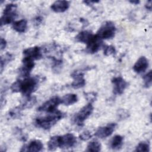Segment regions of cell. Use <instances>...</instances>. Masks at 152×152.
<instances>
[{"label":"cell","instance_id":"1","mask_svg":"<svg viewBox=\"0 0 152 152\" xmlns=\"http://www.w3.org/2000/svg\"><path fill=\"white\" fill-rule=\"evenodd\" d=\"M39 85V80L37 77H28L24 80H18L13 83L11 90L14 93H21L26 97L30 95L37 89Z\"/></svg>","mask_w":152,"mask_h":152},{"label":"cell","instance_id":"2","mask_svg":"<svg viewBox=\"0 0 152 152\" xmlns=\"http://www.w3.org/2000/svg\"><path fill=\"white\" fill-rule=\"evenodd\" d=\"M65 113L56 110L55 112L49 113L45 116L37 118L34 123L36 126L44 129H49L55 125L59 120L64 118Z\"/></svg>","mask_w":152,"mask_h":152},{"label":"cell","instance_id":"3","mask_svg":"<svg viewBox=\"0 0 152 152\" xmlns=\"http://www.w3.org/2000/svg\"><path fill=\"white\" fill-rule=\"evenodd\" d=\"M17 5L15 4L11 3L5 6L1 18V26L14 22V20L17 16Z\"/></svg>","mask_w":152,"mask_h":152},{"label":"cell","instance_id":"4","mask_svg":"<svg viewBox=\"0 0 152 152\" xmlns=\"http://www.w3.org/2000/svg\"><path fill=\"white\" fill-rule=\"evenodd\" d=\"M116 27L114 23L108 21L104 22L97 31L96 35L102 40L110 39L115 36L116 33Z\"/></svg>","mask_w":152,"mask_h":152},{"label":"cell","instance_id":"5","mask_svg":"<svg viewBox=\"0 0 152 152\" xmlns=\"http://www.w3.org/2000/svg\"><path fill=\"white\" fill-rule=\"evenodd\" d=\"M93 106L91 103L84 106L74 117V122L78 126H83L84 121L91 115Z\"/></svg>","mask_w":152,"mask_h":152},{"label":"cell","instance_id":"6","mask_svg":"<svg viewBox=\"0 0 152 152\" xmlns=\"http://www.w3.org/2000/svg\"><path fill=\"white\" fill-rule=\"evenodd\" d=\"M61 103V99L55 96L50 97L49 99L44 102L41 106L37 108L39 112H46V113H52L57 110L58 106Z\"/></svg>","mask_w":152,"mask_h":152},{"label":"cell","instance_id":"7","mask_svg":"<svg viewBox=\"0 0 152 152\" xmlns=\"http://www.w3.org/2000/svg\"><path fill=\"white\" fill-rule=\"evenodd\" d=\"M86 45V51L89 53H94L102 48L103 42V40L99 38L96 34H93Z\"/></svg>","mask_w":152,"mask_h":152},{"label":"cell","instance_id":"8","mask_svg":"<svg viewBox=\"0 0 152 152\" xmlns=\"http://www.w3.org/2000/svg\"><path fill=\"white\" fill-rule=\"evenodd\" d=\"M112 83L113 86V92L115 94H122L128 86V82L120 76L113 78Z\"/></svg>","mask_w":152,"mask_h":152},{"label":"cell","instance_id":"9","mask_svg":"<svg viewBox=\"0 0 152 152\" xmlns=\"http://www.w3.org/2000/svg\"><path fill=\"white\" fill-rule=\"evenodd\" d=\"M23 55L24 58H27L33 61L35 60H39L42 57V49L39 46L30 47L23 50Z\"/></svg>","mask_w":152,"mask_h":152},{"label":"cell","instance_id":"10","mask_svg":"<svg viewBox=\"0 0 152 152\" xmlns=\"http://www.w3.org/2000/svg\"><path fill=\"white\" fill-rule=\"evenodd\" d=\"M116 126V123H110L107 125L100 127L96 131L94 135L100 138H105L110 136Z\"/></svg>","mask_w":152,"mask_h":152},{"label":"cell","instance_id":"11","mask_svg":"<svg viewBox=\"0 0 152 152\" xmlns=\"http://www.w3.org/2000/svg\"><path fill=\"white\" fill-rule=\"evenodd\" d=\"M23 65L19 69V74L20 77L26 78L29 77L30 73L34 66V62L33 61L24 58L23 59Z\"/></svg>","mask_w":152,"mask_h":152},{"label":"cell","instance_id":"12","mask_svg":"<svg viewBox=\"0 0 152 152\" xmlns=\"http://www.w3.org/2000/svg\"><path fill=\"white\" fill-rule=\"evenodd\" d=\"M77 142L76 137L71 133L66 134L61 136V148H69L74 147Z\"/></svg>","mask_w":152,"mask_h":152},{"label":"cell","instance_id":"13","mask_svg":"<svg viewBox=\"0 0 152 152\" xmlns=\"http://www.w3.org/2000/svg\"><path fill=\"white\" fill-rule=\"evenodd\" d=\"M71 77L73 78V81L71 83V86L74 88H80L84 87L86 84V80L84 78V74L81 72L74 71Z\"/></svg>","mask_w":152,"mask_h":152},{"label":"cell","instance_id":"14","mask_svg":"<svg viewBox=\"0 0 152 152\" xmlns=\"http://www.w3.org/2000/svg\"><path fill=\"white\" fill-rule=\"evenodd\" d=\"M43 145L41 141L38 140H34L30 141V142L23 146L21 149V151H31L38 152L43 150Z\"/></svg>","mask_w":152,"mask_h":152},{"label":"cell","instance_id":"15","mask_svg":"<svg viewBox=\"0 0 152 152\" xmlns=\"http://www.w3.org/2000/svg\"><path fill=\"white\" fill-rule=\"evenodd\" d=\"M148 65V59L145 56H141L134 65L133 69L135 72L140 74L146 71Z\"/></svg>","mask_w":152,"mask_h":152},{"label":"cell","instance_id":"16","mask_svg":"<svg viewBox=\"0 0 152 152\" xmlns=\"http://www.w3.org/2000/svg\"><path fill=\"white\" fill-rule=\"evenodd\" d=\"M70 3L68 1H56L52 4L51 10L55 12H64L69 7Z\"/></svg>","mask_w":152,"mask_h":152},{"label":"cell","instance_id":"17","mask_svg":"<svg viewBox=\"0 0 152 152\" xmlns=\"http://www.w3.org/2000/svg\"><path fill=\"white\" fill-rule=\"evenodd\" d=\"M93 36V34L90 31L84 30L80 32L76 36L75 40L77 42L87 44Z\"/></svg>","mask_w":152,"mask_h":152},{"label":"cell","instance_id":"18","mask_svg":"<svg viewBox=\"0 0 152 152\" xmlns=\"http://www.w3.org/2000/svg\"><path fill=\"white\" fill-rule=\"evenodd\" d=\"M61 99V103L65 106L72 105L78 101L77 95L74 93L66 94Z\"/></svg>","mask_w":152,"mask_h":152},{"label":"cell","instance_id":"19","mask_svg":"<svg viewBox=\"0 0 152 152\" xmlns=\"http://www.w3.org/2000/svg\"><path fill=\"white\" fill-rule=\"evenodd\" d=\"M27 28V21L25 19L14 21L12 23V28L18 33H24Z\"/></svg>","mask_w":152,"mask_h":152},{"label":"cell","instance_id":"20","mask_svg":"<svg viewBox=\"0 0 152 152\" xmlns=\"http://www.w3.org/2000/svg\"><path fill=\"white\" fill-rule=\"evenodd\" d=\"M48 147L50 151H54L61 147V136L55 135L52 137L48 142Z\"/></svg>","mask_w":152,"mask_h":152},{"label":"cell","instance_id":"21","mask_svg":"<svg viewBox=\"0 0 152 152\" xmlns=\"http://www.w3.org/2000/svg\"><path fill=\"white\" fill-rule=\"evenodd\" d=\"M124 142V137L120 135H115L110 141V147L113 150H119Z\"/></svg>","mask_w":152,"mask_h":152},{"label":"cell","instance_id":"22","mask_svg":"<svg viewBox=\"0 0 152 152\" xmlns=\"http://www.w3.org/2000/svg\"><path fill=\"white\" fill-rule=\"evenodd\" d=\"M102 148L101 144L97 140L90 141L87 146V151H100Z\"/></svg>","mask_w":152,"mask_h":152},{"label":"cell","instance_id":"23","mask_svg":"<svg viewBox=\"0 0 152 152\" xmlns=\"http://www.w3.org/2000/svg\"><path fill=\"white\" fill-rule=\"evenodd\" d=\"M36 102V99L35 97H31L28 96L27 97V99H25L24 102L21 104L20 107L22 109H29Z\"/></svg>","mask_w":152,"mask_h":152},{"label":"cell","instance_id":"24","mask_svg":"<svg viewBox=\"0 0 152 152\" xmlns=\"http://www.w3.org/2000/svg\"><path fill=\"white\" fill-rule=\"evenodd\" d=\"M13 59V56L10 53H6L3 56H1V72L3 70L4 67L12 59Z\"/></svg>","mask_w":152,"mask_h":152},{"label":"cell","instance_id":"25","mask_svg":"<svg viewBox=\"0 0 152 152\" xmlns=\"http://www.w3.org/2000/svg\"><path fill=\"white\" fill-rule=\"evenodd\" d=\"M144 86L145 88H149L152 84V71L150 70L143 77Z\"/></svg>","mask_w":152,"mask_h":152},{"label":"cell","instance_id":"26","mask_svg":"<svg viewBox=\"0 0 152 152\" xmlns=\"http://www.w3.org/2000/svg\"><path fill=\"white\" fill-rule=\"evenodd\" d=\"M135 151L148 152L150 151V145L147 142H141L137 145Z\"/></svg>","mask_w":152,"mask_h":152},{"label":"cell","instance_id":"27","mask_svg":"<svg viewBox=\"0 0 152 152\" xmlns=\"http://www.w3.org/2000/svg\"><path fill=\"white\" fill-rule=\"evenodd\" d=\"M21 110H23V109L20 107V106L16 107L11 109L9 112L8 115L12 119L18 118H20V115H21Z\"/></svg>","mask_w":152,"mask_h":152},{"label":"cell","instance_id":"28","mask_svg":"<svg viewBox=\"0 0 152 152\" xmlns=\"http://www.w3.org/2000/svg\"><path fill=\"white\" fill-rule=\"evenodd\" d=\"M116 52L115 48L113 46L109 45L106 46L104 48V55L106 56H110L112 55L115 54Z\"/></svg>","mask_w":152,"mask_h":152},{"label":"cell","instance_id":"29","mask_svg":"<svg viewBox=\"0 0 152 152\" xmlns=\"http://www.w3.org/2000/svg\"><path fill=\"white\" fill-rule=\"evenodd\" d=\"M79 137L82 141H87L92 137V135L90 131H84L80 135Z\"/></svg>","mask_w":152,"mask_h":152},{"label":"cell","instance_id":"30","mask_svg":"<svg viewBox=\"0 0 152 152\" xmlns=\"http://www.w3.org/2000/svg\"><path fill=\"white\" fill-rule=\"evenodd\" d=\"M85 97L89 101V103H92L96 99V94L94 92H89L85 93Z\"/></svg>","mask_w":152,"mask_h":152},{"label":"cell","instance_id":"31","mask_svg":"<svg viewBox=\"0 0 152 152\" xmlns=\"http://www.w3.org/2000/svg\"><path fill=\"white\" fill-rule=\"evenodd\" d=\"M117 116H118V118H120L121 119H124L129 116V113L128 111H126V110L121 109L118 110L117 113Z\"/></svg>","mask_w":152,"mask_h":152},{"label":"cell","instance_id":"32","mask_svg":"<svg viewBox=\"0 0 152 152\" xmlns=\"http://www.w3.org/2000/svg\"><path fill=\"white\" fill-rule=\"evenodd\" d=\"M7 46V42L6 40L3 39V38H1V42H0V47H1V50H2L3 49H4Z\"/></svg>","mask_w":152,"mask_h":152},{"label":"cell","instance_id":"33","mask_svg":"<svg viewBox=\"0 0 152 152\" xmlns=\"http://www.w3.org/2000/svg\"><path fill=\"white\" fill-rule=\"evenodd\" d=\"M145 7L147 10H151V1H149L147 2V3L145 4Z\"/></svg>","mask_w":152,"mask_h":152},{"label":"cell","instance_id":"34","mask_svg":"<svg viewBox=\"0 0 152 152\" xmlns=\"http://www.w3.org/2000/svg\"><path fill=\"white\" fill-rule=\"evenodd\" d=\"M129 2H130L131 3H132V4H135V5H137V4H138L140 3V1H130Z\"/></svg>","mask_w":152,"mask_h":152}]
</instances>
